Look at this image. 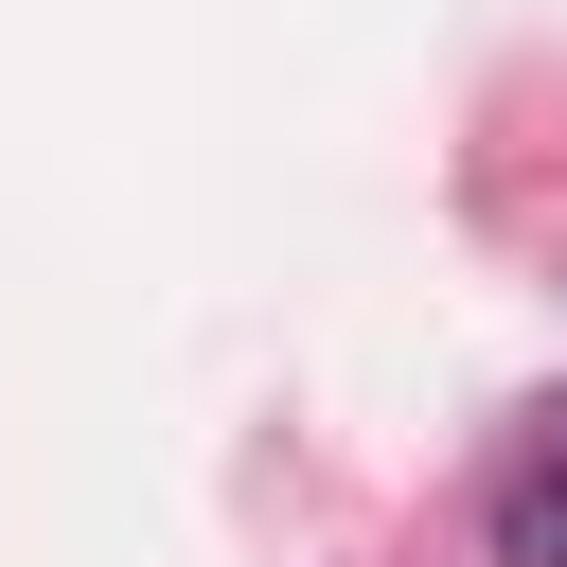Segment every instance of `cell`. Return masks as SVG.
I'll list each match as a JSON object with an SVG mask.
<instances>
[{"mask_svg": "<svg viewBox=\"0 0 567 567\" xmlns=\"http://www.w3.org/2000/svg\"><path fill=\"white\" fill-rule=\"evenodd\" d=\"M478 549H496V567H567V408L478 478Z\"/></svg>", "mask_w": 567, "mask_h": 567, "instance_id": "6da1fadb", "label": "cell"}]
</instances>
